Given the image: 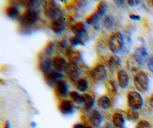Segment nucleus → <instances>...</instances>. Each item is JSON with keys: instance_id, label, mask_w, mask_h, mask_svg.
Instances as JSON below:
<instances>
[{"instance_id": "nucleus-1", "label": "nucleus", "mask_w": 153, "mask_h": 128, "mask_svg": "<svg viewBox=\"0 0 153 128\" xmlns=\"http://www.w3.org/2000/svg\"><path fill=\"white\" fill-rule=\"evenodd\" d=\"M134 85L138 91L144 93L149 88V79L144 71H138L134 77Z\"/></svg>"}, {"instance_id": "nucleus-2", "label": "nucleus", "mask_w": 153, "mask_h": 128, "mask_svg": "<svg viewBox=\"0 0 153 128\" xmlns=\"http://www.w3.org/2000/svg\"><path fill=\"white\" fill-rule=\"evenodd\" d=\"M44 7L46 16L52 21L63 19L62 11L54 2H45L44 4Z\"/></svg>"}, {"instance_id": "nucleus-3", "label": "nucleus", "mask_w": 153, "mask_h": 128, "mask_svg": "<svg viewBox=\"0 0 153 128\" xmlns=\"http://www.w3.org/2000/svg\"><path fill=\"white\" fill-rule=\"evenodd\" d=\"M38 19V15L35 10L29 9L19 18V22L22 26L28 28L34 25Z\"/></svg>"}, {"instance_id": "nucleus-4", "label": "nucleus", "mask_w": 153, "mask_h": 128, "mask_svg": "<svg viewBox=\"0 0 153 128\" xmlns=\"http://www.w3.org/2000/svg\"><path fill=\"white\" fill-rule=\"evenodd\" d=\"M124 46V38L120 32H116L111 35L109 40V48L112 52L117 54Z\"/></svg>"}, {"instance_id": "nucleus-5", "label": "nucleus", "mask_w": 153, "mask_h": 128, "mask_svg": "<svg viewBox=\"0 0 153 128\" xmlns=\"http://www.w3.org/2000/svg\"><path fill=\"white\" fill-rule=\"evenodd\" d=\"M128 104L131 110L139 111L143 106V98L142 95L137 91H130L127 96Z\"/></svg>"}, {"instance_id": "nucleus-6", "label": "nucleus", "mask_w": 153, "mask_h": 128, "mask_svg": "<svg viewBox=\"0 0 153 128\" xmlns=\"http://www.w3.org/2000/svg\"><path fill=\"white\" fill-rule=\"evenodd\" d=\"M107 69L103 65H97L91 71V76L97 81H103L107 77Z\"/></svg>"}, {"instance_id": "nucleus-7", "label": "nucleus", "mask_w": 153, "mask_h": 128, "mask_svg": "<svg viewBox=\"0 0 153 128\" xmlns=\"http://www.w3.org/2000/svg\"><path fill=\"white\" fill-rule=\"evenodd\" d=\"M133 56L137 60L139 65H145L148 60V51L145 47L136 48L133 53Z\"/></svg>"}, {"instance_id": "nucleus-8", "label": "nucleus", "mask_w": 153, "mask_h": 128, "mask_svg": "<svg viewBox=\"0 0 153 128\" xmlns=\"http://www.w3.org/2000/svg\"><path fill=\"white\" fill-rule=\"evenodd\" d=\"M89 120L93 126L95 127H99L103 124V118L97 110H93L89 116Z\"/></svg>"}, {"instance_id": "nucleus-9", "label": "nucleus", "mask_w": 153, "mask_h": 128, "mask_svg": "<svg viewBox=\"0 0 153 128\" xmlns=\"http://www.w3.org/2000/svg\"><path fill=\"white\" fill-rule=\"evenodd\" d=\"M59 110L61 114L69 115L73 114L74 111V106L71 100H64L60 103Z\"/></svg>"}, {"instance_id": "nucleus-10", "label": "nucleus", "mask_w": 153, "mask_h": 128, "mask_svg": "<svg viewBox=\"0 0 153 128\" xmlns=\"http://www.w3.org/2000/svg\"><path fill=\"white\" fill-rule=\"evenodd\" d=\"M117 80L119 86L123 89H126L129 86V78L127 72L125 70H120L117 73Z\"/></svg>"}, {"instance_id": "nucleus-11", "label": "nucleus", "mask_w": 153, "mask_h": 128, "mask_svg": "<svg viewBox=\"0 0 153 128\" xmlns=\"http://www.w3.org/2000/svg\"><path fill=\"white\" fill-rule=\"evenodd\" d=\"M52 62L53 68L54 69V71L58 72L65 71V69L67 68V65H68V63H67L66 60L65 58L60 56H56L53 58Z\"/></svg>"}, {"instance_id": "nucleus-12", "label": "nucleus", "mask_w": 153, "mask_h": 128, "mask_svg": "<svg viewBox=\"0 0 153 128\" xmlns=\"http://www.w3.org/2000/svg\"><path fill=\"white\" fill-rule=\"evenodd\" d=\"M51 28L53 32L56 34H61L66 28L65 21L62 19H57L55 21H52L51 24Z\"/></svg>"}, {"instance_id": "nucleus-13", "label": "nucleus", "mask_w": 153, "mask_h": 128, "mask_svg": "<svg viewBox=\"0 0 153 128\" xmlns=\"http://www.w3.org/2000/svg\"><path fill=\"white\" fill-rule=\"evenodd\" d=\"M39 68H40V70L42 71L43 73H45V74H48V73H50V72H51L53 71L52 60L50 58H44L42 61V62L40 63Z\"/></svg>"}, {"instance_id": "nucleus-14", "label": "nucleus", "mask_w": 153, "mask_h": 128, "mask_svg": "<svg viewBox=\"0 0 153 128\" xmlns=\"http://www.w3.org/2000/svg\"><path fill=\"white\" fill-rule=\"evenodd\" d=\"M71 31L74 33L75 35L86 36V35H87V28H86L85 25L80 22L75 23L72 25Z\"/></svg>"}, {"instance_id": "nucleus-15", "label": "nucleus", "mask_w": 153, "mask_h": 128, "mask_svg": "<svg viewBox=\"0 0 153 128\" xmlns=\"http://www.w3.org/2000/svg\"><path fill=\"white\" fill-rule=\"evenodd\" d=\"M112 122L116 128H123L125 125L126 121L123 114L120 113H115L112 117Z\"/></svg>"}, {"instance_id": "nucleus-16", "label": "nucleus", "mask_w": 153, "mask_h": 128, "mask_svg": "<svg viewBox=\"0 0 153 128\" xmlns=\"http://www.w3.org/2000/svg\"><path fill=\"white\" fill-rule=\"evenodd\" d=\"M107 66L111 71H116L121 67V60L117 55H113L107 61Z\"/></svg>"}, {"instance_id": "nucleus-17", "label": "nucleus", "mask_w": 153, "mask_h": 128, "mask_svg": "<svg viewBox=\"0 0 153 128\" xmlns=\"http://www.w3.org/2000/svg\"><path fill=\"white\" fill-rule=\"evenodd\" d=\"M97 104L100 108L103 109V110H108L111 107L112 102L109 97L103 95V96L100 97L98 99Z\"/></svg>"}, {"instance_id": "nucleus-18", "label": "nucleus", "mask_w": 153, "mask_h": 128, "mask_svg": "<svg viewBox=\"0 0 153 128\" xmlns=\"http://www.w3.org/2000/svg\"><path fill=\"white\" fill-rule=\"evenodd\" d=\"M65 71L71 77H77L79 74V68L77 65H75V64L69 63L67 65V68Z\"/></svg>"}, {"instance_id": "nucleus-19", "label": "nucleus", "mask_w": 153, "mask_h": 128, "mask_svg": "<svg viewBox=\"0 0 153 128\" xmlns=\"http://www.w3.org/2000/svg\"><path fill=\"white\" fill-rule=\"evenodd\" d=\"M56 90H57V93L59 94L61 96H65L68 93V85L65 81L60 80L57 81V84L55 86Z\"/></svg>"}, {"instance_id": "nucleus-20", "label": "nucleus", "mask_w": 153, "mask_h": 128, "mask_svg": "<svg viewBox=\"0 0 153 128\" xmlns=\"http://www.w3.org/2000/svg\"><path fill=\"white\" fill-rule=\"evenodd\" d=\"M140 66L141 65H139L137 60L133 56V54L131 55L129 59L127 60V68L132 71H137Z\"/></svg>"}, {"instance_id": "nucleus-21", "label": "nucleus", "mask_w": 153, "mask_h": 128, "mask_svg": "<svg viewBox=\"0 0 153 128\" xmlns=\"http://www.w3.org/2000/svg\"><path fill=\"white\" fill-rule=\"evenodd\" d=\"M6 15L12 19H17L20 18V12L16 6H9L6 9Z\"/></svg>"}, {"instance_id": "nucleus-22", "label": "nucleus", "mask_w": 153, "mask_h": 128, "mask_svg": "<svg viewBox=\"0 0 153 128\" xmlns=\"http://www.w3.org/2000/svg\"><path fill=\"white\" fill-rule=\"evenodd\" d=\"M84 105L87 111H91L94 107L95 100L92 96L89 95H84Z\"/></svg>"}, {"instance_id": "nucleus-23", "label": "nucleus", "mask_w": 153, "mask_h": 128, "mask_svg": "<svg viewBox=\"0 0 153 128\" xmlns=\"http://www.w3.org/2000/svg\"><path fill=\"white\" fill-rule=\"evenodd\" d=\"M76 87L80 92H86L89 88V83L87 79L80 78L77 80L76 83Z\"/></svg>"}, {"instance_id": "nucleus-24", "label": "nucleus", "mask_w": 153, "mask_h": 128, "mask_svg": "<svg viewBox=\"0 0 153 128\" xmlns=\"http://www.w3.org/2000/svg\"><path fill=\"white\" fill-rule=\"evenodd\" d=\"M108 10V5L106 2L104 1H102L99 3L97 8V10L95 11L96 13H97L98 16L100 18H103L105 15L106 14Z\"/></svg>"}, {"instance_id": "nucleus-25", "label": "nucleus", "mask_w": 153, "mask_h": 128, "mask_svg": "<svg viewBox=\"0 0 153 128\" xmlns=\"http://www.w3.org/2000/svg\"><path fill=\"white\" fill-rule=\"evenodd\" d=\"M68 58L70 61V63H73L76 65L80 62V54L76 51H69L68 53Z\"/></svg>"}, {"instance_id": "nucleus-26", "label": "nucleus", "mask_w": 153, "mask_h": 128, "mask_svg": "<svg viewBox=\"0 0 153 128\" xmlns=\"http://www.w3.org/2000/svg\"><path fill=\"white\" fill-rule=\"evenodd\" d=\"M114 18L112 16H106L103 18V22H102V24H103V26L106 29H112L114 26Z\"/></svg>"}, {"instance_id": "nucleus-27", "label": "nucleus", "mask_w": 153, "mask_h": 128, "mask_svg": "<svg viewBox=\"0 0 153 128\" xmlns=\"http://www.w3.org/2000/svg\"><path fill=\"white\" fill-rule=\"evenodd\" d=\"M70 97L71 100L76 103H84V95H81L76 92V91H71L70 93Z\"/></svg>"}, {"instance_id": "nucleus-28", "label": "nucleus", "mask_w": 153, "mask_h": 128, "mask_svg": "<svg viewBox=\"0 0 153 128\" xmlns=\"http://www.w3.org/2000/svg\"><path fill=\"white\" fill-rule=\"evenodd\" d=\"M86 36H79V35H74V37L71 38L70 42L73 46H77L80 45L84 44V40Z\"/></svg>"}, {"instance_id": "nucleus-29", "label": "nucleus", "mask_w": 153, "mask_h": 128, "mask_svg": "<svg viewBox=\"0 0 153 128\" xmlns=\"http://www.w3.org/2000/svg\"><path fill=\"white\" fill-rule=\"evenodd\" d=\"M101 18L98 16V14L96 12H94L93 14H91V16H88L87 18V19H86V22L88 25H95L96 23H97L99 22V20Z\"/></svg>"}, {"instance_id": "nucleus-30", "label": "nucleus", "mask_w": 153, "mask_h": 128, "mask_svg": "<svg viewBox=\"0 0 153 128\" xmlns=\"http://www.w3.org/2000/svg\"><path fill=\"white\" fill-rule=\"evenodd\" d=\"M127 114V119L129 121H132V122H136L140 118V115H139V113L136 111H133V110H129L128 112L126 113Z\"/></svg>"}, {"instance_id": "nucleus-31", "label": "nucleus", "mask_w": 153, "mask_h": 128, "mask_svg": "<svg viewBox=\"0 0 153 128\" xmlns=\"http://www.w3.org/2000/svg\"><path fill=\"white\" fill-rule=\"evenodd\" d=\"M54 47H55V45H54V42H49L48 44L47 45V46H46L45 50H44V54H45L47 58H49L54 53Z\"/></svg>"}, {"instance_id": "nucleus-32", "label": "nucleus", "mask_w": 153, "mask_h": 128, "mask_svg": "<svg viewBox=\"0 0 153 128\" xmlns=\"http://www.w3.org/2000/svg\"><path fill=\"white\" fill-rule=\"evenodd\" d=\"M136 128H152L151 124L146 120H141L136 125Z\"/></svg>"}, {"instance_id": "nucleus-33", "label": "nucleus", "mask_w": 153, "mask_h": 128, "mask_svg": "<svg viewBox=\"0 0 153 128\" xmlns=\"http://www.w3.org/2000/svg\"><path fill=\"white\" fill-rule=\"evenodd\" d=\"M140 3H141L140 0H129V1H127V4L129 7H136Z\"/></svg>"}, {"instance_id": "nucleus-34", "label": "nucleus", "mask_w": 153, "mask_h": 128, "mask_svg": "<svg viewBox=\"0 0 153 128\" xmlns=\"http://www.w3.org/2000/svg\"><path fill=\"white\" fill-rule=\"evenodd\" d=\"M148 68L150 70V71H152L153 73V57L150 58L148 61Z\"/></svg>"}, {"instance_id": "nucleus-35", "label": "nucleus", "mask_w": 153, "mask_h": 128, "mask_svg": "<svg viewBox=\"0 0 153 128\" xmlns=\"http://www.w3.org/2000/svg\"><path fill=\"white\" fill-rule=\"evenodd\" d=\"M129 18H130V19L133 20V21H139V20L141 19V16L134 14H131L130 16H129Z\"/></svg>"}, {"instance_id": "nucleus-36", "label": "nucleus", "mask_w": 153, "mask_h": 128, "mask_svg": "<svg viewBox=\"0 0 153 128\" xmlns=\"http://www.w3.org/2000/svg\"><path fill=\"white\" fill-rule=\"evenodd\" d=\"M114 2L119 8H120V9H123L124 4H125V1H115Z\"/></svg>"}, {"instance_id": "nucleus-37", "label": "nucleus", "mask_w": 153, "mask_h": 128, "mask_svg": "<svg viewBox=\"0 0 153 128\" xmlns=\"http://www.w3.org/2000/svg\"><path fill=\"white\" fill-rule=\"evenodd\" d=\"M73 128H85V126L82 124H76L74 125Z\"/></svg>"}, {"instance_id": "nucleus-38", "label": "nucleus", "mask_w": 153, "mask_h": 128, "mask_svg": "<svg viewBox=\"0 0 153 128\" xmlns=\"http://www.w3.org/2000/svg\"><path fill=\"white\" fill-rule=\"evenodd\" d=\"M149 103H150V105H151V107L153 108V94L151 95V97H150Z\"/></svg>"}, {"instance_id": "nucleus-39", "label": "nucleus", "mask_w": 153, "mask_h": 128, "mask_svg": "<svg viewBox=\"0 0 153 128\" xmlns=\"http://www.w3.org/2000/svg\"><path fill=\"white\" fill-rule=\"evenodd\" d=\"M4 128H11V124L9 123V121H6L5 124V127Z\"/></svg>"}, {"instance_id": "nucleus-40", "label": "nucleus", "mask_w": 153, "mask_h": 128, "mask_svg": "<svg viewBox=\"0 0 153 128\" xmlns=\"http://www.w3.org/2000/svg\"><path fill=\"white\" fill-rule=\"evenodd\" d=\"M31 124H32V126H31L32 127H36V123H35V122H33Z\"/></svg>"}, {"instance_id": "nucleus-41", "label": "nucleus", "mask_w": 153, "mask_h": 128, "mask_svg": "<svg viewBox=\"0 0 153 128\" xmlns=\"http://www.w3.org/2000/svg\"><path fill=\"white\" fill-rule=\"evenodd\" d=\"M85 128H93V127H85Z\"/></svg>"}, {"instance_id": "nucleus-42", "label": "nucleus", "mask_w": 153, "mask_h": 128, "mask_svg": "<svg viewBox=\"0 0 153 128\" xmlns=\"http://www.w3.org/2000/svg\"><path fill=\"white\" fill-rule=\"evenodd\" d=\"M152 5H153V3H152Z\"/></svg>"}]
</instances>
